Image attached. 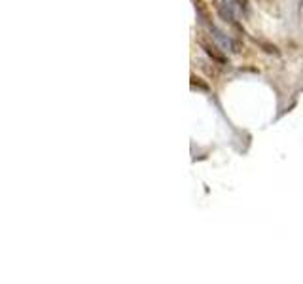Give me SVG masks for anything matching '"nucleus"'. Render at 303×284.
<instances>
[{"label":"nucleus","mask_w":303,"mask_h":284,"mask_svg":"<svg viewBox=\"0 0 303 284\" xmlns=\"http://www.w3.org/2000/svg\"><path fill=\"white\" fill-rule=\"evenodd\" d=\"M199 44H201V48L205 50V53L208 55V57H210V59H212V61L220 63V64H226V57H224V55H222L220 51H216V48H214V46L206 44V42H203V40H201Z\"/></svg>","instance_id":"obj_1"},{"label":"nucleus","mask_w":303,"mask_h":284,"mask_svg":"<svg viewBox=\"0 0 303 284\" xmlns=\"http://www.w3.org/2000/svg\"><path fill=\"white\" fill-rule=\"evenodd\" d=\"M239 6H241L242 10H246V6H248V0H235Z\"/></svg>","instance_id":"obj_2"}]
</instances>
